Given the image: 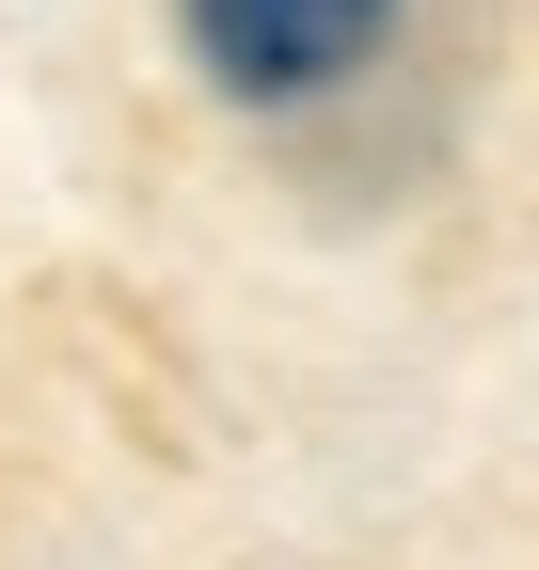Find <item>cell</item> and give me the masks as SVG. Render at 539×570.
Returning <instances> with one entry per match:
<instances>
[{
    "label": "cell",
    "instance_id": "6da1fadb",
    "mask_svg": "<svg viewBox=\"0 0 539 570\" xmlns=\"http://www.w3.org/2000/svg\"><path fill=\"white\" fill-rule=\"evenodd\" d=\"M396 17H413V0H175L190 63H207L238 111H317V96H350L365 63L396 48Z\"/></svg>",
    "mask_w": 539,
    "mask_h": 570
}]
</instances>
